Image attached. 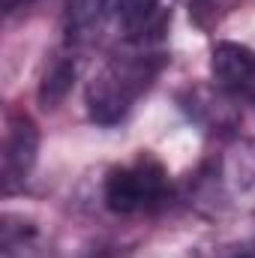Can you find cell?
Masks as SVG:
<instances>
[{
    "mask_svg": "<svg viewBox=\"0 0 255 258\" xmlns=\"http://www.w3.org/2000/svg\"><path fill=\"white\" fill-rule=\"evenodd\" d=\"M213 78L237 93V96H255V51L240 42H216L213 48Z\"/></svg>",
    "mask_w": 255,
    "mask_h": 258,
    "instance_id": "7a4b0ae2",
    "label": "cell"
},
{
    "mask_svg": "<svg viewBox=\"0 0 255 258\" xmlns=\"http://www.w3.org/2000/svg\"><path fill=\"white\" fill-rule=\"evenodd\" d=\"M168 186V174L165 168L150 159L141 156L138 162L114 168L105 177V204L114 213H138L150 204H156Z\"/></svg>",
    "mask_w": 255,
    "mask_h": 258,
    "instance_id": "6da1fadb",
    "label": "cell"
},
{
    "mask_svg": "<svg viewBox=\"0 0 255 258\" xmlns=\"http://www.w3.org/2000/svg\"><path fill=\"white\" fill-rule=\"evenodd\" d=\"M159 9V0H117V12L129 27H141L147 24Z\"/></svg>",
    "mask_w": 255,
    "mask_h": 258,
    "instance_id": "277c9868",
    "label": "cell"
},
{
    "mask_svg": "<svg viewBox=\"0 0 255 258\" xmlns=\"http://www.w3.org/2000/svg\"><path fill=\"white\" fill-rule=\"evenodd\" d=\"M33 159H36V126L27 117H18L12 123V132L6 138V150H3V186H6V192H12L15 183L24 180Z\"/></svg>",
    "mask_w": 255,
    "mask_h": 258,
    "instance_id": "3957f363",
    "label": "cell"
}]
</instances>
